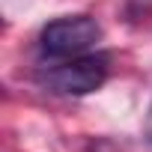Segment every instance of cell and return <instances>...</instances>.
Here are the masks:
<instances>
[{
    "label": "cell",
    "instance_id": "obj_1",
    "mask_svg": "<svg viewBox=\"0 0 152 152\" xmlns=\"http://www.w3.org/2000/svg\"><path fill=\"white\" fill-rule=\"evenodd\" d=\"M102 39V27L90 15H63L42 27L39 45L51 60H72L90 54Z\"/></svg>",
    "mask_w": 152,
    "mask_h": 152
},
{
    "label": "cell",
    "instance_id": "obj_2",
    "mask_svg": "<svg viewBox=\"0 0 152 152\" xmlns=\"http://www.w3.org/2000/svg\"><path fill=\"white\" fill-rule=\"evenodd\" d=\"M104 78H107V60L102 54H84L60 60V66L48 72L45 84L60 96H90L104 84Z\"/></svg>",
    "mask_w": 152,
    "mask_h": 152
}]
</instances>
